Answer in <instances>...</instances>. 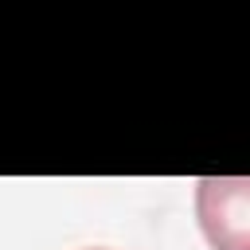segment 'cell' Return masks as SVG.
Masks as SVG:
<instances>
[{"label": "cell", "instance_id": "6da1fadb", "mask_svg": "<svg viewBox=\"0 0 250 250\" xmlns=\"http://www.w3.org/2000/svg\"><path fill=\"white\" fill-rule=\"evenodd\" d=\"M195 211L207 242L215 250H250V184L234 180H199Z\"/></svg>", "mask_w": 250, "mask_h": 250}]
</instances>
